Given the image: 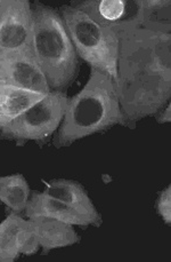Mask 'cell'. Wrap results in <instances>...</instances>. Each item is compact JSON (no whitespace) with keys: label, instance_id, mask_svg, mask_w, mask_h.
<instances>
[{"label":"cell","instance_id":"18","mask_svg":"<svg viewBox=\"0 0 171 262\" xmlns=\"http://www.w3.org/2000/svg\"><path fill=\"white\" fill-rule=\"evenodd\" d=\"M155 119L159 124H168L171 121V104L168 102L162 109H161L155 116Z\"/></svg>","mask_w":171,"mask_h":262},{"label":"cell","instance_id":"16","mask_svg":"<svg viewBox=\"0 0 171 262\" xmlns=\"http://www.w3.org/2000/svg\"><path fill=\"white\" fill-rule=\"evenodd\" d=\"M30 186L22 174L0 177V203L14 213L26 211L30 200Z\"/></svg>","mask_w":171,"mask_h":262},{"label":"cell","instance_id":"6","mask_svg":"<svg viewBox=\"0 0 171 262\" xmlns=\"http://www.w3.org/2000/svg\"><path fill=\"white\" fill-rule=\"evenodd\" d=\"M68 99L66 93L52 91L0 128V141H12L19 145L28 142H47L62 124Z\"/></svg>","mask_w":171,"mask_h":262},{"label":"cell","instance_id":"10","mask_svg":"<svg viewBox=\"0 0 171 262\" xmlns=\"http://www.w3.org/2000/svg\"><path fill=\"white\" fill-rule=\"evenodd\" d=\"M43 192L75 208L88 217L94 227H101L103 220L100 212L81 183L67 179H55L47 183Z\"/></svg>","mask_w":171,"mask_h":262},{"label":"cell","instance_id":"8","mask_svg":"<svg viewBox=\"0 0 171 262\" xmlns=\"http://www.w3.org/2000/svg\"><path fill=\"white\" fill-rule=\"evenodd\" d=\"M0 86L51 93V87L40 67L34 59L33 51L8 56L0 61Z\"/></svg>","mask_w":171,"mask_h":262},{"label":"cell","instance_id":"1","mask_svg":"<svg viewBox=\"0 0 171 262\" xmlns=\"http://www.w3.org/2000/svg\"><path fill=\"white\" fill-rule=\"evenodd\" d=\"M115 125H127L121 111L115 80L109 75L90 68V75L79 93L68 99L62 124L54 144L68 147Z\"/></svg>","mask_w":171,"mask_h":262},{"label":"cell","instance_id":"4","mask_svg":"<svg viewBox=\"0 0 171 262\" xmlns=\"http://www.w3.org/2000/svg\"><path fill=\"white\" fill-rule=\"evenodd\" d=\"M116 92L127 125L155 116L170 102L171 77L150 71H118Z\"/></svg>","mask_w":171,"mask_h":262},{"label":"cell","instance_id":"12","mask_svg":"<svg viewBox=\"0 0 171 262\" xmlns=\"http://www.w3.org/2000/svg\"><path fill=\"white\" fill-rule=\"evenodd\" d=\"M24 212H26L28 219L36 216H45L63 221L72 226H92V222L88 217L82 215L75 208L66 205L65 203L48 196L45 192H31L30 200H29Z\"/></svg>","mask_w":171,"mask_h":262},{"label":"cell","instance_id":"2","mask_svg":"<svg viewBox=\"0 0 171 262\" xmlns=\"http://www.w3.org/2000/svg\"><path fill=\"white\" fill-rule=\"evenodd\" d=\"M32 51L53 92L66 93L79 72V56L57 9L31 5Z\"/></svg>","mask_w":171,"mask_h":262},{"label":"cell","instance_id":"7","mask_svg":"<svg viewBox=\"0 0 171 262\" xmlns=\"http://www.w3.org/2000/svg\"><path fill=\"white\" fill-rule=\"evenodd\" d=\"M32 51V11L28 0H11L0 27V61Z\"/></svg>","mask_w":171,"mask_h":262},{"label":"cell","instance_id":"13","mask_svg":"<svg viewBox=\"0 0 171 262\" xmlns=\"http://www.w3.org/2000/svg\"><path fill=\"white\" fill-rule=\"evenodd\" d=\"M128 24L156 33H171V2L138 0V12L135 21Z\"/></svg>","mask_w":171,"mask_h":262},{"label":"cell","instance_id":"11","mask_svg":"<svg viewBox=\"0 0 171 262\" xmlns=\"http://www.w3.org/2000/svg\"><path fill=\"white\" fill-rule=\"evenodd\" d=\"M28 220L43 253L72 246L80 242V236L76 231L75 226L68 223L45 216L30 217Z\"/></svg>","mask_w":171,"mask_h":262},{"label":"cell","instance_id":"17","mask_svg":"<svg viewBox=\"0 0 171 262\" xmlns=\"http://www.w3.org/2000/svg\"><path fill=\"white\" fill-rule=\"evenodd\" d=\"M156 211L165 225L171 223V187L164 188L156 200Z\"/></svg>","mask_w":171,"mask_h":262},{"label":"cell","instance_id":"14","mask_svg":"<svg viewBox=\"0 0 171 262\" xmlns=\"http://www.w3.org/2000/svg\"><path fill=\"white\" fill-rule=\"evenodd\" d=\"M43 98L45 94L36 92L0 86V128Z\"/></svg>","mask_w":171,"mask_h":262},{"label":"cell","instance_id":"3","mask_svg":"<svg viewBox=\"0 0 171 262\" xmlns=\"http://www.w3.org/2000/svg\"><path fill=\"white\" fill-rule=\"evenodd\" d=\"M79 59L92 69L118 78L119 37L112 28L103 27L73 5L58 9Z\"/></svg>","mask_w":171,"mask_h":262},{"label":"cell","instance_id":"9","mask_svg":"<svg viewBox=\"0 0 171 262\" xmlns=\"http://www.w3.org/2000/svg\"><path fill=\"white\" fill-rule=\"evenodd\" d=\"M72 5L92 21L113 30L128 22L133 23L138 12V0H82Z\"/></svg>","mask_w":171,"mask_h":262},{"label":"cell","instance_id":"5","mask_svg":"<svg viewBox=\"0 0 171 262\" xmlns=\"http://www.w3.org/2000/svg\"><path fill=\"white\" fill-rule=\"evenodd\" d=\"M119 37L118 71H150L171 77V33L163 35L125 24Z\"/></svg>","mask_w":171,"mask_h":262},{"label":"cell","instance_id":"15","mask_svg":"<svg viewBox=\"0 0 171 262\" xmlns=\"http://www.w3.org/2000/svg\"><path fill=\"white\" fill-rule=\"evenodd\" d=\"M28 220L12 212L0 223V262H14L21 255Z\"/></svg>","mask_w":171,"mask_h":262},{"label":"cell","instance_id":"19","mask_svg":"<svg viewBox=\"0 0 171 262\" xmlns=\"http://www.w3.org/2000/svg\"><path fill=\"white\" fill-rule=\"evenodd\" d=\"M9 5H11V0H0V27H2L5 16H6Z\"/></svg>","mask_w":171,"mask_h":262}]
</instances>
